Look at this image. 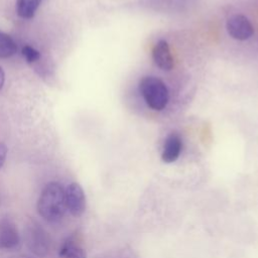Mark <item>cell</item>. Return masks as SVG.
Masks as SVG:
<instances>
[{
  "label": "cell",
  "instance_id": "obj_1",
  "mask_svg": "<svg viewBox=\"0 0 258 258\" xmlns=\"http://www.w3.org/2000/svg\"><path fill=\"white\" fill-rule=\"evenodd\" d=\"M37 211L45 221L50 223L62 219L67 211L66 190L59 182L50 181L43 187L37 201Z\"/></svg>",
  "mask_w": 258,
  "mask_h": 258
},
{
  "label": "cell",
  "instance_id": "obj_2",
  "mask_svg": "<svg viewBox=\"0 0 258 258\" xmlns=\"http://www.w3.org/2000/svg\"><path fill=\"white\" fill-rule=\"evenodd\" d=\"M139 92L149 108L155 111L163 110L168 103V90L158 78L146 76L139 82Z\"/></svg>",
  "mask_w": 258,
  "mask_h": 258
},
{
  "label": "cell",
  "instance_id": "obj_3",
  "mask_svg": "<svg viewBox=\"0 0 258 258\" xmlns=\"http://www.w3.org/2000/svg\"><path fill=\"white\" fill-rule=\"evenodd\" d=\"M24 241L28 249L38 257L49 253L50 239L48 233L35 220H28L24 227Z\"/></svg>",
  "mask_w": 258,
  "mask_h": 258
},
{
  "label": "cell",
  "instance_id": "obj_4",
  "mask_svg": "<svg viewBox=\"0 0 258 258\" xmlns=\"http://www.w3.org/2000/svg\"><path fill=\"white\" fill-rule=\"evenodd\" d=\"M66 190L67 210L75 217H81L86 211V196L78 182H71Z\"/></svg>",
  "mask_w": 258,
  "mask_h": 258
},
{
  "label": "cell",
  "instance_id": "obj_5",
  "mask_svg": "<svg viewBox=\"0 0 258 258\" xmlns=\"http://www.w3.org/2000/svg\"><path fill=\"white\" fill-rule=\"evenodd\" d=\"M21 246L20 236L16 225L9 219L0 221V250L13 251Z\"/></svg>",
  "mask_w": 258,
  "mask_h": 258
},
{
  "label": "cell",
  "instance_id": "obj_6",
  "mask_svg": "<svg viewBox=\"0 0 258 258\" xmlns=\"http://www.w3.org/2000/svg\"><path fill=\"white\" fill-rule=\"evenodd\" d=\"M227 31L234 39L246 40L253 35L254 27L246 16L235 14L227 20Z\"/></svg>",
  "mask_w": 258,
  "mask_h": 258
},
{
  "label": "cell",
  "instance_id": "obj_7",
  "mask_svg": "<svg viewBox=\"0 0 258 258\" xmlns=\"http://www.w3.org/2000/svg\"><path fill=\"white\" fill-rule=\"evenodd\" d=\"M152 58L155 64L162 71H171L173 68V58L168 43L160 39L152 49Z\"/></svg>",
  "mask_w": 258,
  "mask_h": 258
},
{
  "label": "cell",
  "instance_id": "obj_8",
  "mask_svg": "<svg viewBox=\"0 0 258 258\" xmlns=\"http://www.w3.org/2000/svg\"><path fill=\"white\" fill-rule=\"evenodd\" d=\"M182 149V140L178 133L171 132L165 139L163 150L161 153V159L166 163L175 161Z\"/></svg>",
  "mask_w": 258,
  "mask_h": 258
},
{
  "label": "cell",
  "instance_id": "obj_9",
  "mask_svg": "<svg viewBox=\"0 0 258 258\" xmlns=\"http://www.w3.org/2000/svg\"><path fill=\"white\" fill-rule=\"evenodd\" d=\"M58 255L61 258H87L86 250L73 236L67 238L62 242Z\"/></svg>",
  "mask_w": 258,
  "mask_h": 258
},
{
  "label": "cell",
  "instance_id": "obj_10",
  "mask_svg": "<svg viewBox=\"0 0 258 258\" xmlns=\"http://www.w3.org/2000/svg\"><path fill=\"white\" fill-rule=\"evenodd\" d=\"M42 0H17L16 12L22 18H31L39 7Z\"/></svg>",
  "mask_w": 258,
  "mask_h": 258
},
{
  "label": "cell",
  "instance_id": "obj_11",
  "mask_svg": "<svg viewBox=\"0 0 258 258\" xmlns=\"http://www.w3.org/2000/svg\"><path fill=\"white\" fill-rule=\"evenodd\" d=\"M17 50L15 41L6 33L0 32V58L12 56Z\"/></svg>",
  "mask_w": 258,
  "mask_h": 258
},
{
  "label": "cell",
  "instance_id": "obj_12",
  "mask_svg": "<svg viewBox=\"0 0 258 258\" xmlns=\"http://www.w3.org/2000/svg\"><path fill=\"white\" fill-rule=\"evenodd\" d=\"M21 53L27 62L31 63L40 58V52L30 45H25L21 49Z\"/></svg>",
  "mask_w": 258,
  "mask_h": 258
},
{
  "label": "cell",
  "instance_id": "obj_13",
  "mask_svg": "<svg viewBox=\"0 0 258 258\" xmlns=\"http://www.w3.org/2000/svg\"><path fill=\"white\" fill-rule=\"evenodd\" d=\"M7 155V147L4 143L0 142V168L3 166Z\"/></svg>",
  "mask_w": 258,
  "mask_h": 258
},
{
  "label": "cell",
  "instance_id": "obj_14",
  "mask_svg": "<svg viewBox=\"0 0 258 258\" xmlns=\"http://www.w3.org/2000/svg\"><path fill=\"white\" fill-rule=\"evenodd\" d=\"M4 81H5V74H4V71L2 70V68L0 67V90L2 89V87L4 85Z\"/></svg>",
  "mask_w": 258,
  "mask_h": 258
}]
</instances>
